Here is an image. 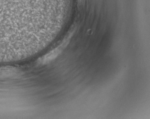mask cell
Here are the masks:
<instances>
[{
    "mask_svg": "<svg viewBox=\"0 0 150 119\" xmlns=\"http://www.w3.org/2000/svg\"><path fill=\"white\" fill-rule=\"evenodd\" d=\"M69 41L68 40H65L63 43H62V45H60L59 47H57V48L55 49L53 51H52L50 53H49L48 55H46L44 58L42 59L41 61L42 62L46 63L47 62H49L51 61L52 60L54 59L55 58L58 56V55L62 52V50L65 48V46H66L67 43Z\"/></svg>",
    "mask_w": 150,
    "mask_h": 119,
    "instance_id": "cell-1",
    "label": "cell"
}]
</instances>
